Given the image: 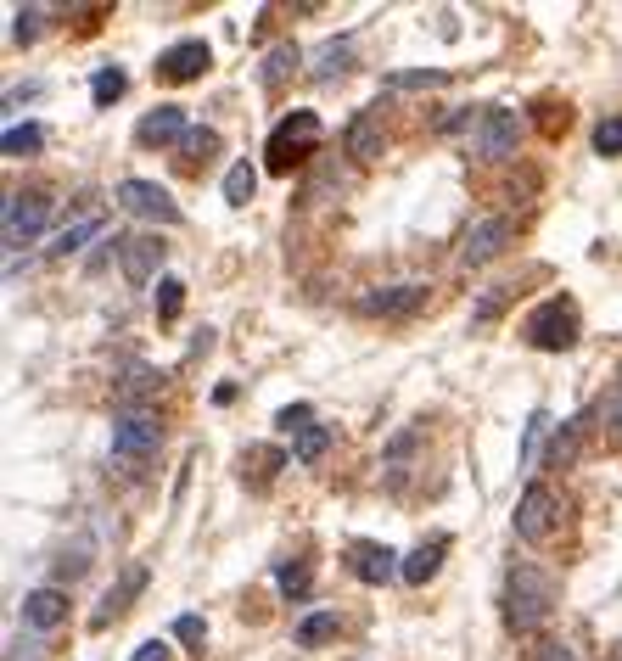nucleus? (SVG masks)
Instances as JSON below:
<instances>
[{
	"instance_id": "nucleus-1",
	"label": "nucleus",
	"mask_w": 622,
	"mask_h": 661,
	"mask_svg": "<svg viewBox=\"0 0 622 661\" xmlns=\"http://www.w3.org/2000/svg\"><path fill=\"white\" fill-rule=\"evenodd\" d=\"M555 600H561V589H555L550 572H538L527 561L505 572V628L510 633H538L550 622Z\"/></svg>"
},
{
	"instance_id": "nucleus-2",
	"label": "nucleus",
	"mask_w": 622,
	"mask_h": 661,
	"mask_svg": "<svg viewBox=\"0 0 622 661\" xmlns=\"http://www.w3.org/2000/svg\"><path fill=\"white\" fill-rule=\"evenodd\" d=\"M522 337L544 353H566L578 342V309H572V297H544V303L527 314Z\"/></svg>"
},
{
	"instance_id": "nucleus-3",
	"label": "nucleus",
	"mask_w": 622,
	"mask_h": 661,
	"mask_svg": "<svg viewBox=\"0 0 622 661\" xmlns=\"http://www.w3.org/2000/svg\"><path fill=\"white\" fill-rule=\"evenodd\" d=\"M320 146V118L314 113H286L281 124L269 129V174H292V163Z\"/></svg>"
},
{
	"instance_id": "nucleus-4",
	"label": "nucleus",
	"mask_w": 622,
	"mask_h": 661,
	"mask_svg": "<svg viewBox=\"0 0 622 661\" xmlns=\"http://www.w3.org/2000/svg\"><path fill=\"white\" fill-rule=\"evenodd\" d=\"M45 219H51V197H45V191H12V197H6V213H0V241H6V253L29 247V241L45 230Z\"/></svg>"
},
{
	"instance_id": "nucleus-5",
	"label": "nucleus",
	"mask_w": 622,
	"mask_h": 661,
	"mask_svg": "<svg viewBox=\"0 0 622 661\" xmlns=\"http://www.w3.org/2000/svg\"><path fill=\"white\" fill-rule=\"evenodd\" d=\"M157 443H163V426H157V415H146V409H124L113 421V460L146 465L157 454Z\"/></svg>"
},
{
	"instance_id": "nucleus-6",
	"label": "nucleus",
	"mask_w": 622,
	"mask_h": 661,
	"mask_svg": "<svg viewBox=\"0 0 622 661\" xmlns=\"http://www.w3.org/2000/svg\"><path fill=\"white\" fill-rule=\"evenodd\" d=\"M555 516H561V499H555V488H544V482H527V493L516 499V538H527V544H544L555 527Z\"/></svg>"
},
{
	"instance_id": "nucleus-7",
	"label": "nucleus",
	"mask_w": 622,
	"mask_h": 661,
	"mask_svg": "<svg viewBox=\"0 0 622 661\" xmlns=\"http://www.w3.org/2000/svg\"><path fill=\"white\" fill-rule=\"evenodd\" d=\"M516 135H522V113H516V107H488V113H482V129L471 135V152L499 163V157L516 152Z\"/></svg>"
},
{
	"instance_id": "nucleus-8",
	"label": "nucleus",
	"mask_w": 622,
	"mask_h": 661,
	"mask_svg": "<svg viewBox=\"0 0 622 661\" xmlns=\"http://www.w3.org/2000/svg\"><path fill=\"white\" fill-rule=\"evenodd\" d=\"M146 577H152V572H146L141 561H135V566H124V572H118V583H113L107 594H101V605L90 611V628H96V633H101V628H113V622L124 617L129 605H135V600L146 594Z\"/></svg>"
},
{
	"instance_id": "nucleus-9",
	"label": "nucleus",
	"mask_w": 622,
	"mask_h": 661,
	"mask_svg": "<svg viewBox=\"0 0 622 661\" xmlns=\"http://www.w3.org/2000/svg\"><path fill=\"white\" fill-rule=\"evenodd\" d=\"M118 202H124L129 213H141V219H157V225H180V202L152 180H124L118 185Z\"/></svg>"
},
{
	"instance_id": "nucleus-10",
	"label": "nucleus",
	"mask_w": 622,
	"mask_h": 661,
	"mask_svg": "<svg viewBox=\"0 0 622 661\" xmlns=\"http://www.w3.org/2000/svg\"><path fill=\"white\" fill-rule=\"evenodd\" d=\"M426 309V286H382V292H365L359 297V314L370 320H410V314Z\"/></svg>"
},
{
	"instance_id": "nucleus-11",
	"label": "nucleus",
	"mask_w": 622,
	"mask_h": 661,
	"mask_svg": "<svg viewBox=\"0 0 622 661\" xmlns=\"http://www.w3.org/2000/svg\"><path fill=\"white\" fill-rule=\"evenodd\" d=\"M208 62H213L208 40H180V45H169V51L157 57V73H163L169 85H191V79L208 73Z\"/></svg>"
},
{
	"instance_id": "nucleus-12",
	"label": "nucleus",
	"mask_w": 622,
	"mask_h": 661,
	"mask_svg": "<svg viewBox=\"0 0 622 661\" xmlns=\"http://www.w3.org/2000/svg\"><path fill=\"white\" fill-rule=\"evenodd\" d=\"M118 258H124V275L135 286H146L163 269V258H169V247H163V236H124L118 241Z\"/></svg>"
},
{
	"instance_id": "nucleus-13",
	"label": "nucleus",
	"mask_w": 622,
	"mask_h": 661,
	"mask_svg": "<svg viewBox=\"0 0 622 661\" xmlns=\"http://www.w3.org/2000/svg\"><path fill=\"white\" fill-rule=\"evenodd\" d=\"M348 572L359 577V583H393V577H404V561H398L387 544H354L348 549Z\"/></svg>"
},
{
	"instance_id": "nucleus-14",
	"label": "nucleus",
	"mask_w": 622,
	"mask_h": 661,
	"mask_svg": "<svg viewBox=\"0 0 622 661\" xmlns=\"http://www.w3.org/2000/svg\"><path fill=\"white\" fill-rule=\"evenodd\" d=\"M510 236H516V225L510 219H482V225H471L466 247H460V264H488V258H499L510 247Z\"/></svg>"
},
{
	"instance_id": "nucleus-15",
	"label": "nucleus",
	"mask_w": 622,
	"mask_h": 661,
	"mask_svg": "<svg viewBox=\"0 0 622 661\" xmlns=\"http://www.w3.org/2000/svg\"><path fill=\"white\" fill-rule=\"evenodd\" d=\"M382 141H387L382 113H376V107H365V113L348 124V157H354V163H376V157H382Z\"/></svg>"
},
{
	"instance_id": "nucleus-16",
	"label": "nucleus",
	"mask_w": 622,
	"mask_h": 661,
	"mask_svg": "<svg viewBox=\"0 0 622 661\" xmlns=\"http://www.w3.org/2000/svg\"><path fill=\"white\" fill-rule=\"evenodd\" d=\"M185 135H191V124H185L180 107H157V113H146L141 129H135L141 146H174V141H185Z\"/></svg>"
},
{
	"instance_id": "nucleus-17",
	"label": "nucleus",
	"mask_w": 622,
	"mask_h": 661,
	"mask_svg": "<svg viewBox=\"0 0 622 661\" xmlns=\"http://www.w3.org/2000/svg\"><path fill=\"white\" fill-rule=\"evenodd\" d=\"M101 230H107V213H101V208L79 213L68 230H57V241H51V258H68V253H79L85 241H101Z\"/></svg>"
},
{
	"instance_id": "nucleus-18",
	"label": "nucleus",
	"mask_w": 622,
	"mask_h": 661,
	"mask_svg": "<svg viewBox=\"0 0 622 661\" xmlns=\"http://www.w3.org/2000/svg\"><path fill=\"white\" fill-rule=\"evenodd\" d=\"M62 617H68V594H62V589H34L29 600H23V622L40 628V633H51Z\"/></svg>"
},
{
	"instance_id": "nucleus-19",
	"label": "nucleus",
	"mask_w": 622,
	"mask_h": 661,
	"mask_svg": "<svg viewBox=\"0 0 622 661\" xmlns=\"http://www.w3.org/2000/svg\"><path fill=\"white\" fill-rule=\"evenodd\" d=\"M354 62V34H342V40H326L314 51V79H342Z\"/></svg>"
},
{
	"instance_id": "nucleus-20",
	"label": "nucleus",
	"mask_w": 622,
	"mask_h": 661,
	"mask_svg": "<svg viewBox=\"0 0 622 661\" xmlns=\"http://www.w3.org/2000/svg\"><path fill=\"white\" fill-rule=\"evenodd\" d=\"M438 566H443V538H432V544H421V549H410V555H404V583H415V589H421V583H432V577H438Z\"/></svg>"
},
{
	"instance_id": "nucleus-21",
	"label": "nucleus",
	"mask_w": 622,
	"mask_h": 661,
	"mask_svg": "<svg viewBox=\"0 0 622 661\" xmlns=\"http://www.w3.org/2000/svg\"><path fill=\"white\" fill-rule=\"evenodd\" d=\"M578 443H583V421H561L550 437V454H544V465L550 471H566V465L578 460Z\"/></svg>"
},
{
	"instance_id": "nucleus-22",
	"label": "nucleus",
	"mask_w": 622,
	"mask_h": 661,
	"mask_svg": "<svg viewBox=\"0 0 622 661\" xmlns=\"http://www.w3.org/2000/svg\"><path fill=\"white\" fill-rule=\"evenodd\" d=\"M213 152H219V129H208V124H191V135L180 141V163H185V169H197V163H208Z\"/></svg>"
},
{
	"instance_id": "nucleus-23",
	"label": "nucleus",
	"mask_w": 622,
	"mask_h": 661,
	"mask_svg": "<svg viewBox=\"0 0 622 661\" xmlns=\"http://www.w3.org/2000/svg\"><path fill=\"white\" fill-rule=\"evenodd\" d=\"M45 146V129L40 124H12L6 135H0V152L6 157H34Z\"/></svg>"
},
{
	"instance_id": "nucleus-24",
	"label": "nucleus",
	"mask_w": 622,
	"mask_h": 661,
	"mask_svg": "<svg viewBox=\"0 0 622 661\" xmlns=\"http://www.w3.org/2000/svg\"><path fill=\"white\" fill-rule=\"evenodd\" d=\"M326 449H331V426H303L292 437V460H303V465L326 460Z\"/></svg>"
},
{
	"instance_id": "nucleus-25",
	"label": "nucleus",
	"mask_w": 622,
	"mask_h": 661,
	"mask_svg": "<svg viewBox=\"0 0 622 661\" xmlns=\"http://www.w3.org/2000/svg\"><path fill=\"white\" fill-rule=\"evenodd\" d=\"M297 62H303V51H297V45H275V51L264 57V85H269V90H281L286 79H292Z\"/></svg>"
},
{
	"instance_id": "nucleus-26",
	"label": "nucleus",
	"mask_w": 622,
	"mask_h": 661,
	"mask_svg": "<svg viewBox=\"0 0 622 661\" xmlns=\"http://www.w3.org/2000/svg\"><path fill=\"white\" fill-rule=\"evenodd\" d=\"M253 191H258L253 163H236V169L225 174V202H230V208H247V202H253Z\"/></svg>"
},
{
	"instance_id": "nucleus-27",
	"label": "nucleus",
	"mask_w": 622,
	"mask_h": 661,
	"mask_svg": "<svg viewBox=\"0 0 622 661\" xmlns=\"http://www.w3.org/2000/svg\"><path fill=\"white\" fill-rule=\"evenodd\" d=\"M124 90H129L124 68H101L96 79H90V101H96V107H113V101L124 96Z\"/></svg>"
},
{
	"instance_id": "nucleus-28",
	"label": "nucleus",
	"mask_w": 622,
	"mask_h": 661,
	"mask_svg": "<svg viewBox=\"0 0 622 661\" xmlns=\"http://www.w3.org/2000/svg\"><path fill=\"white\" fill-rule=\"evenodd\" d=\"M331 633H337V611H314L297 622V645H326Z\"/></svg>"
},
{
	"instance_id": "nucleus-29",
	"label": "nucleus",
	"mask_w": 622,
	"mask_h": 661,
	"mask_svg": "<svg viewBox=\"0 0 622 661\" xmlns=\"http://www.w3.org/2000/svg\"><path fill=\"white\" fill-rule=\"evenodd\" d=\"M253 465V488H269V477H275V465H281V454L275 449H247L241 454V471Z\"/></svg>"
},
{
	"instance_id": "nucleus-30",
	"label": "nucleus",
	"mask_w": 622,
	"mask_h": 661,
	"mask_svg": "<svg viewBox=\"0 0 622 661\" xmlns=\"http://www.w3.org/2000/svg\"><path fill=\"white\" fill-rule=\"evenodd\" d=\"M275 583H281V594H309V561H281L275 566Z\"/></svg>"
},
{
	"instance_id": "nucleus-31",
	"label": "nucleus",
	"mask_w": 622,
	"mask_h": 661,
	"mask_svg": "<svg viewBox=\"0 0 622 661\" xmlns=\"http://www.w3.org/2000/svg\"><path fill=\"white\" fill-rule=\"evenodd\" d=\"M594 152H600V157H617L622 152V113H611V118L594 124Z\"/></svg>"
},
{
	"instance_id": "nucleus-32",
	"label": "nucleus",
	"mask_w": 622,
	"mask_h": 661,
	"mask_svg": "<svg viewBox=\"0 0 622 661\" xmlns=\"http://www.w3.org/2000/svg\"><path fill=\"white\" fill-rule=\"evenodd\" d=\"M594 415H600V426H606L611 437H622V381L611 387L606 398H600V409H594Z\"/></svg>"
},
{
	"instance_id": "nucleus-33",
	"label": "nucleus",
	"mask_w": 622,
	"mask_h": 661,
	"mask_svg": "<svg viewBox=\"0 0 622 661\" xmlns=\"http://www.w3.org/2000/svg\"><path fill=\"white\" fill-rule=\"evenodd\" d=\"M40 6H23V12H12V40L17 45H34V34H40Z\"/></svg>"
},
{
	"instance_id": "nucleus-34",
	"label": "nucleus",
	"mask_w": 622,
	"mask_h": 661,
	"mask_svg": "<svg viewBox=\"0 0 622 661\" xmlns=\"http://www.w3.org/2000/svg\"><path fill=\"white\" fill-rule=\"evenodd\" d=\"M185 303V286L180 281H157V320H174Z\"/></svg>"
},
{
	"instance_id": "nucleus-35",
	"label": "nucleus",
	"mask_w": 622,
	"mask_h": 661,
	"mask_svg": "<svg viewBox=\"0 0 622 661\" xmlns=\"http://www.w3.org/2000/svg\"><path fill=\"white\" fill-rule=\"evenodd\" d=\"M432 85H443V73H393V79H387V90H432Z\"/></svg>"
},
{
	"instance_id": "nucleus-36",
	"label": "nucleus",
	"mask_w": 622,
	"mask_h": 661,
	"mask_svg": "<svg viewBox=\"0 0 622 661\" xmlns=\"http://www.w3.org/2000/svg\"><path fill=\"white\" fill-rule=\"evenodd\" d=\"M174 639H180V645H191V650H202V639H208V622H202V617H180V622H174Z\"/></svg>"
},
{
	"instance_id": "nucleus-37",
	"label": "nucleus",
	"mask_w": 622,
	"mask_h": 661,
	"mask_svg": "<svg viewBox=\"0 0 622 661\" xmlns=\"http://www.w3.org/2000/svg\"><path fill=\"white\" fill-rule=\"evenodd\" d=\"M303 426H314V409H309V404H286V409H281V432L297 437Z\"/></svg>"
},
{
	"instance_id": "nucleus-38",
	"label": "nucleus",
	"mask_w": 622,
	"mask_h": 661,
	"mask_svg": "<svg viewBox=\"0 0 622 661\" xmlns=\"http://www.w3.org/2000/svg\"><path fill=\"white\" fill-rule=\"evenodd\" d=\"M544 426H550L544 415H533V421H527V443H522V460H527V465L538 460V437H544Z\"/></svg>"
},
{
	"instance_id": "nucleus-39",
	"label": "nucleus",
	"mask_w": 622,
	"mask_h": 661,
	"mask_svg": "<svg viewBox=\"0 0 622 661\" xmlns=\"http://www.w3.org/2000/svg\"><path fill=\"white\" fill-rule=\"evenodd\" d=\"M538 661H578V650L561 645V639H550V645H538Z\"/></svg>"
},
{
	"instance_id": "nucleus-40",
	"label": "nucleus",
	"mask_w": 622,
	"mask_h": 661,
	"mask_svg": "<svg viewBox=\"0 0 622 661\" xmlns=\"http://www.w3.org/2000/svg\"><path fill=\"white\" fill-rule=\"evenodd\" d=\"M129 661H169V645H163V639H146V645L135 650Z\"/></svg>"
},
{
	"instance_id": "nucleus-41",
	"label": "nucleus",
	"mask_w": 622,
	"mask_h": 661,
	"mask_svg": "<svg viewBox=\"0 0 622 661\" xmlns=\"http://www.w3.org/2000/svg\"><path fill=\"white\" fill-rule=\"evenodd\" d=\"M85 555H62V561H57V577H79V572H85Z\"/></svg>"
},
{
	"instance_id": "nucleus-42",
	"label": "nucleus",
	"mask_w": 622,
	"mask_h": 661,
	"mask_svg": "<svg viewBox=\"0 0 622 661\" xmlns=\"http://www.w3.org/2000/svg\"><path fill=\"white\" fill-rule=\"evenodd\" d=\"M611 661H622V650H617V656H611Z\"/></svg>"
}]
</instances>
